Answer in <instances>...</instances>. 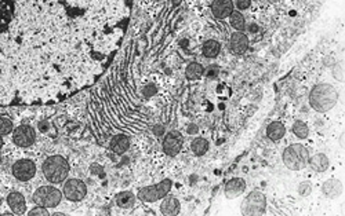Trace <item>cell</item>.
Returning <instances> with one entry per match:
<instances>
[{
    "mask_svg": "<svg viewBox=\"0 0 345 216\" xmlns=\"http://www.w3.org/2000/svg\"><path fill=\"white\" fill-rule=\"evenodd\" d=\"M132 0H0V108L57 101L96 80Z\"/></svg>",
    "mask_w": 345,
    "mask_h": 216,
    "instance_id": "obj_1",
    "label": "cell"
},
{
    "mask_svg": "<svg viewBox=\"0 0 345 216\" xmlns=\"http://www.w3.org/2000/svg\"><path fill=\"white\" fill-rule=\"evenodd\" d=\"M338 94L336 88L330 84L322 83L315 86L309 94V105L312 106L316 112L326 113L332 110L337 104Z\"/></svg>",
    "mask_w": 345,
    "mask_h": 216,
    "instance_id": "obj_2",
    "label": "cell"
},
{
    "mask_svg": "<svg viewBox=\"0 0 345 216\" xmlns=\"http://www.w3.org/2000/svg\"><path fill=\"white\" fill-rule=\"evenodd\" d=\"M43 174L51 183H61L69 174V164L62 156H50L43 162Z\"/></svg>",
    "mask_w": 345,
    "mask_h": 216,
    "instance_id": "obj_3",
    "label": "cell"
},
{
    "mask_svg": "<svg viewBox=\"0 0 345 216\" xmlns=\"http://www.w3.org/2000/svg\"><path fill=\"white\" fill-rule=\"evenodd\" d=\"M308 149L300 143L290 145L283 152V162L291 171H301L308 165Z\"/></svg>",
    "mask_w": 345,
    "mask_h": 216,
    "instance_id": "obj_4",
    "label": "cell"
},
{
    "mask_svg": "<svg viewBox=\"0 0 345 216\" xmlns=\"http://www.w3.org/2000/svg\"><path fill=\"white\" fill-rule=\"evenodd\" d=\"M62 193L53 186H41L33 193V203L43 208H54L61 203Z\"/></svg>",
    "mask_w": 345,
    "mask_h": 216,
    "instance_id": "obj_5",
    "label": "cell"
},
{
    "mask_svg": "<svg viewBox=\"0 0 345 216\" xmlns=\"http://www.w3.org/2000/svg\"><path fill=\"white\" fill-rule=\"evenodd\" d=\"M172 182L170 179H164L159 182L158 185L146 186L138 191V198L141 201H145V203H154L158 201L160 198H164L168 194L170 189H171Z\"/></svg>",
    "mask_w": 345,
    "mask_h": 216,
    "instance_id": "obj_6",
    "label": "cell"
},
{
    "mask_svg": "<svg viewBox=\"0 0 345 216\" xmlns=\"http://www.w3.org/2000/svg\"><path fill=\"white\" fill-rule=\"evenodd\" d=\"M267 209V198L260 191L250 193L242 204V213L245 215H261Z\"/></svg>",
    "mask_w": 345,
    "mask_h": 216,
    "instance_id": "obj_7",
    "label": "cell"
},
{
    "mask_svg": "<svg viewBox=\"0 0 345 216\" xmlns=\"http://www.w3.org/2000/svg\"><path fill=\"white\" fill-rule=\"evenodd\" d=\"M62 194L68 198L69 201H80L86 197L87 186L80 179H69L64 183Z\"/></svg>",
    "mask_w": 345,
    "mask_h": 216,
    "instance_id": "obj_8",
    "label": "cell"
},
{
    "mask_svg": "<svg viewBox=\"0 0 345 216\" xmlns=\"http://www.w3.org/2000/svg\"><path fill=\"white\" fill-rule=\"evenodd\" d=\"M13 175L21 182H28L36 175V165L31 160H18L14 162Z\"/></svg>",
    "mask_w": 345,
    "mask_h": 216,
    "instance_id": "obj_9",
    "label": "cell"
},
{
    "mask_svg": "<svg viewBox=\"0 0 345 216\" xmlns=\"http://www.w3.org/2000/svg\"><path fill=\"white\" fill-rule=\"evenodd\" d=\"M36 139V134L32 127L29 126H19L17 127L13 132V140L14 143L18 145L21 148H28L35 142Z\"/></svg>",
    "mask_w": 345,
    "mask_h": 216,
    "instance_id": "obj_10",
    "label": "cell"
},
{
    "mask_svg": "<svg viewBox=\"0 0 345 216\" xmlns=\"http://www.w3.org/2000/svg\"><path fill=\"white\" fill-rule=\"evenodd\" d=\"M182 143H184V138L178 132V131H171L168 132L166 138L163 140V150L164 153L168 154V156H177L180 152H181Z\"/></svg>",
    "mask_w": 345,
    "mask_h": 216,
    "instance_id": "obj_11",
    "label": "cell"
},
{
    "mask_svg": "<svg viewBox=\"0 0 345 216\" xmlns=\"http://www.w3.org/2000/svg\"><path fill=\"white\" fill-rule=\"evenodd\" d=\"M211 11L215 18H227L233 11V3L232 0H214V3L211 5Z\"/></svg>",
    "mask_w": 345,
    "mask_h": 216,
    "instance_id": "obj_12",
    "label": "cell"
},
{
    "mask_svg": "<svg viewBox=\"0 0 345 216\" xmlns=\"http://www.w3.org/2000/svg\"><path fill=\"white\" fill-rule=\"evenodd\" d=\"M246 190V182L243 178H233V179L228 180L225 185V197L227 198H236Z\"/></svg>",
    "mask_w": 345,
    "mask_h": 216,
    "instance_id": "obj_13",
    "label": "cell"
},
{
    "mask_svg": "<svg viewBox=\"0 0 345 216\" xmlns=\"http://www.w3.org/2000/svg\"><path fill=\"white\" fill-rule=\"evenodd\" d=\"M7 203H9L11 211L15 215H23L27 211V201H25L23 194L18 193V191L10 193L9 197H7Z\"/></svg>",
    "mask_w": 345,
    "mask_h": 216,
    "instance_id": "obj_14",
    "label": "cell"
},
{
    "mask_svg": "<svg viewBox=\"0 0 345 216\" xmlns=\"http://www.w3.org/2000/svg\"><path fill=\"white\" fill-rule=\"evenodd\" d=\"M322 191L323 194L329 198H336L338 196L342 194L344 191V187H342V183H341L340 180L337 179H329L326 180L322 186Z\"/></svg>",
    "mask_w": 345,
    "mask_h": 216,
    "instance_id": "obj_15",
    "label": "cell"
},
{
    "mask_svg": "<svg viewBox=\"0 0 345 216\" xmlns=\"http://www.w3.org/2000/svg\"><path fill=\"white\" fill-rule=\"evenodd\" d=\"M249 47V37L245 33H233L231 37V50L235 54H243Z\"/></svg>",
    "mask_w": 345,
    "mask_h": 216,
    "instance_id": "obj_16",
    "label": "cell"
},
{
    "mask_svg": "<svg viewBox=\"0 0 345 216\" xmlns=\"http://www.w3.org/2000/svg\"><path fill=\"white\" fill-rule=\"evenodd\" d=\"M181 209V204L177 198L172 197V196H166L162 205H160V211L163 215H178Z\"/></svg>",
    "mask_w": 345,
    "mask_h": 216,
    "instance_id": "obj_17",
    "label": "cell"
},
{
    "mask_svg": "<svg viewBox=\"0 0 345 216\" xmlns=\"http://www.w3.org/2000/svg\"><path fill=\"white\" fill-rule=\"evenodd\" d=\"M308 164L313 171L325 172L327 168H329V165H330V161H329V158H327L326 154L318 153L313 154L312 157H309Z\"/></svg>",
    "mask_w": 345,
    "mask_h": 216,
    "instance_id": "obj_18",
    "label": "cell"
},
{
    "mask_svg": "<svg viewBox=\"0 0 345 216\" xmlns=\"http://www.w3.org/2000/svg\"><path fill=\"white\" fill-rule=\"evenodd\" d=\"M130 148V138L126 135H116L111 139V150L118 154L126 153Z\"/></svg>",
    "mask_w": 345,
    "mask_h": 216,
    "instance_id": "obj_19",
    "label": "cell"
},
{
    "mask_svg": "<svg viewBox=\"0 0 345 216\" xmlns=\"http://www.w3.org/2000/svg\"><path fill=\"white\" fill-rule=\"evenodd\" d=\"M285 134H286V128H285V126L281 122L271 123L268 128H267V136L271 140H273V142L282 139L285 136Z\"/></svg>",
    "mask_w": 345,
    "mask_h": 216,
    "instance_id": "obj_20",
    "label": "cell"
},
{
    "mask_svg": "<svg viewBox=\"0 0 345 216\" xmlns=\"http://www.w3.org/2000/svg\"><path fill=\"white\" fill-rule=\"evenodd\" d=\"M136 203V196L132 191H122L116 196V205L122 209H130Z\"/></svg>",
    "mask_w": 345,
    "mask_h": 216,
    "instance_id": "obj_21",
    "label": "cell"
},
{
    "mask_svg": "<svg viewBox=\"0 0 345 216\" xmlns=\"http://www.w3.org/2000/svg\"><path fill=\"white\" fill-rule=\"evenodd\" d=\"M220 50H221V44L217 40H207L203 44V54L207 58H215L220 54Z\"/></svg>",
    "mask_w": 345,
    "mask_h": 216,
    "instance_id": "obj_22",
    "label": "cell"
},
{
    "mask_svg": "<svg viewBox=\"0 0 345 216\" xmlns=\"http://www.w3.org/2000/svg\"><path fill=\"white\" fill-rule=\"evenodd\" d=\"M205 73V69L203 66L198 62H192L188 65V68H186V77L189 79V80H196V79H199L202 77V75Z\"/></svg>",
    "mask_w": 345,
    "mask_h": 216,
    "instance_id": "obj_23",
    "label": "cell"
},
{
    "mask_svg": "<svg viewBox=\"0 0 345 216\" xmlns=\"http://www.w3.org/2000/svg\"><path fill=\"white\" fill-rule=\"evenodd\" d=\"M209 150V142L205 139V138H196L192 142V152L196 154V156H203V154L207 153Z\"/></svg>",
    "mask_w": 345,
    "mask_h": 216,
    "instance_id": "obj_24",
    "label": "cell"
},
{
    "mask_svg": "<svg viewBox=\"0 0 345 216\" xmlns=\"http://www.w3.org/2000/svg\"><path fill=\"white\" fill-rule=\"evenodd\" d=\"M229 21H231L232 28H235L236 31H243L246 28L245 17L239 11H232V14L229 15Z\"/></svg>",
    "mask_w": 345,
    "mask_h": 216,
    "instance_id": "obj_25",
    "label": "cell"
},
{
    "mask_svg": "<svg viewBox=\"0 0 345 216\" xmlns=\"http://www.w3.org/2000/svg\"><path fill=\"white\" fill-rule=\"evenodd\" d=\"M293 134H294L298 139H305V138H308L309 134L308 126H307L304 122H295L294 126H293Z\"/></svg>",
    "mask_w": 345,
    "mask_h": 216,
    "instance_id": "obj_26",
    "label": "cell"
},
{
    "mask_svg": "<svg viewBox=\"0 0 345 216\" xmlns=\"http://www.w3.org/2000/svg\"><path fill=\"white\" fill-rule=\"evenodd\" d=\"M13 131V122L7 117H0V135H9Z\"/></svg>",
    "mask_w": 345,
    "mask_h": 216,
    "instance_id": "obj_27",
    "label": "cell"
},
{
    "mask_svg": "<svg viewBox=\"0 0 345 216\" xmlns=\"http://www.w3.org/2000/svg\"><path fill=\"white\" fill-rule=\"evenodd\" d=\"M298 194H300L301 197H307L311 194L312 191V185L309 183V182H301L300 185H298V189H297Z\"/></svg>",
    "mask_w": 345,
    "mask_h": 216,
    "instance_id": "obj_28",
    "label": "cell"
},
{
    "mask_svg": "<svg viewBox=\"0 0 345 216\" xmlns=\"http://www.w3.org/2000/svg\"><path fill=\"white\" fill-rule=\"evenodd\" d=\"M29 215H31V216H33V215L47 216V215H49V211H47V209H45L43 207H39V205H37V208H35V209H32V211L29 212Z\"/></svg>",
    "mask_w": 345,
    "mask_h": 216,
    "instance_id": "obj_29",
    "label": "cell"
},
{
    "mask_svg": "<svg viewBox=\"0 0 345 216\" xmlns=\"http://www.w3.org/2000/svg\"><path fill=\"white\" fill-rule=\"evenodd\" d=\"M218 72H220V69L217 68V65H211L207 73H206V76L209 77V79H215L218 76Z\"/></svg>",
    "mask_w": 345,
    "mask_h": 216,
    "instance_id": "obj_30",
    "label": "cell"
},
{
    "mask_svg": "<svg viewBox=\"0 0 345 216\" xmlns=\"http://www.w3.org/2000/svg\"><path fill=\"white\" fill-rule=\"evenodd\" d=\"M333 73H334V77H336L337 80H344V69H342L341 65H337L334 70H333Z\"/></svg>",
    "mask_w": 345,
    "mask_h": 216,
    "instance_id": "obj_31",
    "label": "cell"
},
{
    "mask_svg": "<svg viewBox=\"0 0 345 216\" xmlns=\"http://www.w3.org/2000/svg\"><path fill=\"white\" fill-rule=\"evenodd\" d=\"M236 5L239 10H246L251 5V0H236Z\"/></svg>",
    "mask_w": 345,
    "mask_h": 216,
    "instance_id": "obj_32",
    "label": "cell"
},
{
    "mask_svg": "<svg viewBox=\"0 0 345 216\" xmlns=\"http://www.w3.org/2000/svg\"><path fill=\"white\" fill-rule=\"evenodd\" d=\"M186 131H188L189 135H195V134L199 132V127L196 126V124H189V126L186 127Z\"/></svg>",
    "mask_w": 345,
    "mask_h": 216,
    "instance_id": "obj_33",
    "label": "cell"
},
{
    "mask_svg": "<svg viewBox=\"0 0 345 216\" xmlns=\"http://www.w3.org/2000/svg\"><path fill=\"white\" fill-rule=\"evenodd\" d=\"M155 92H156V88H155V86H148L145 90H144V95H145V97H150V95H154Z\"/></svg>",
    "mask_w": 345,
    "mask_h": 216,
    "instance_id": "obj_34",
    "label": "cell"
},
{
    "mask_svg": "<svg viewBox=\"0 0 345 216\" xmlns=\"http://www.w3.org/2000/svg\"><path fill=\"white\" fill-rule=\"evenodd\" d=\"M154 132H155V134H156V135H158V136L163 135V132H164L163 126H155V127H154Z\"/></svg>",
    "mask_w": 345,
    "mask_h": 216,
    "instance_id": "obj_35",
    "label": "cell"
},
{
    "mask_svg": "<svg viewBox=\"0 0 345 216\" xmlns=\"http://www.w3.org/2000/svg\"><path fill=\"white\" fill-rule=\"evenodd\" d=\"M257 29H258L257 25H251V27H250V31H257Z\"/></svg>",
    "mask_w": 345,
    "mask_h": 216,
    "instance_id": "obj_36",
    "label": "cell"
},
{
    "mask_svg": "<svg viewBox=\"0 0 345 216\" xmlns=\"http://www.w3.org/2000/svg\"><path fill=\"white\" fill-rule=\"evenodd\" d=\"M64 215V213H61V212H55L54 213V216H62Z\"/></svg>",
    "mask_w": 345,
    "mask_h": 216,
    "instance_id": "obj_37",
    "label": "cell"
},
{
    "mask_svg": "<svg viewBox=\"0 0 345 216\" xmlns=\"http://www.w3.org/2000/svg\"><path fill=\"white\" fill-rule=\"evenodd\" d=\"M3 146V139H2V135H0V148Z\"/></svg>",
    "mask_w": 345,
    "mask_h": 216,
    "instance_id": "obj_38",
    "label": "cell"
}]
</instances>
